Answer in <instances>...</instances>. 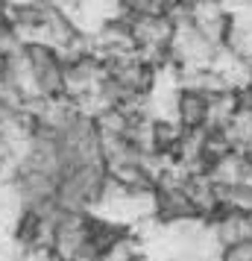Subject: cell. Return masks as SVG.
Segmentation results:
<instances>
[{"label":"cell","mask_w":252,"mask_h":261,"mask_svg":"<svg viewBox=\"0 0 252 261\" xmlns=\"http://www.w3.org/2000/svg\"><path fill=\"white\" fill-rule=\"evenodd\" d=\"M179 0H118V9L129 18H156V15H173Z\"/></svg>","instance_id":"1"}]
</instances>
